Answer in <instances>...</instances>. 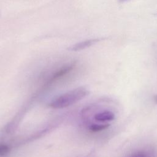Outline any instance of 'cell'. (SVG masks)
Segmentation results:
<instances>
[{
  "label": "cell",
  "instance_id": "1",
  "mask_svg": "<svg viewBox=\"0 0 157 157\" xmlns=\"http://www.w3.org/2000/svg\"><path fill=\"white\" fill-rule=\"evenodd\" d=\"M89 93V91L86 88L80 86L60 95L51 102L49 105L57 109L66 108L82 100Z\"/></svg>",
  "mask_w": 157,
  "mask_h": 157
},
{
  "label": "cell",
  "instance_id": "2",
  "mask_svg": "<svg viewBox=\"0 0 157 157\" xmlns=\"http://www.w3.org/2000/svg\"><path fill=\"white\" fill-rule=\"evenodd\" d=\"M98 41H99V39H93L84 40L73 45L72 47H71L69 48V50L71 51H80L94 45Z\"/></svg>",
  "mask_w": 157,
  "mask_h": 157
},
{
  "label": "cell",
  "instance_id": "3",
  "mask_svg": "<svg viewBox=\"0 0 157 157\" xmlns=\"http://www.w3.org/2000/svg\"><path fill=\"white\" fill-rule=\"evenodd\" d=\"M94 120L99 122H106L113 120L115 118L114 113L109 110H105L94 115Z\"/></svg>",
  "mask_w": 157,
  "mask_h": 157
},
{
  "label": "cell",
  "instance_id": "4",
  "mask_svg": "<svg viewBox=\"0 0 157 157\" xmlns=\"http://www.w3.org/2000/svg\"><path fill=\"white\" fill-rule=\"evenodd\" d=\"M74 67V65L73 64H69V65H67V66H65L64 67H63L62 68H61L59 71H58L52 77L51 80H55L56 78H58L64 75H65L66 74L68 73L69 72H70L72 68Z\"/></svg>",
  "mask_w": 157,
  "mask_h": 157
},
{
  "label": "cell",
  "instance_id": "5",
  "mask_svg": "<svg viewBox=\"0 0 157 157\" xmlns=\"http://www.w3.org/2000/svg\"><path fill=\"white\" fill-rule=\"evenodd\" d=\"M110 126L109 123H102V124H92L90 126V130L93 132H98L104 130Z\"/></svg>",
  "mask_w": 157,
  "mask_h": 157
},
{
  "label": "cell",
  "instance_id": "6",
  "mask_svg": "<svg viewBox=\"0 0 157 157\" xmlns=\"http://www.w3.org/2000/svg\"><path fill=\"white\" fill-rule=\"evenodd\" d=\"M9 146L4 144H0V157H6L9 153Z\"/></svg>",
  "mask_w": 157,
  "mask_h": 157
},
{
  "label": "cell",
  "instance_id": "7",
  "mask_svg": "<svg viewBox=\"0 0 157 157\" xmlns=\"http://www.w3.org/2000/svg\"><path fill=\"white\" fill-rule=\"evenodd\" d=\"M129 157H148L146 152L144 151H138L134 153Z\"/></svg>",
  "mask_w": 157,
  "mask_h": 157
},
{
  "label": "cell",
  "instance_id": "8",
  "mask_svg": "<svg viewBox=\"0 0 157 157\" xmlns=\"http://www.w3.org/2000/svg\"><path fill=\"white\" fill-rule=\"evenodd\" d=\"M131 1V0H118V1L120 2H121V3L125 2H128V1Z\"/></svg>",
  "mask_w": 157,
  "mask_h": 157
},
{
  "label": "cell",
  "instance_id": "9",
  "mask_svg": "<svg viewBox=\"0 0 157 157\" xmlns=\"http://www.w3.org/2000/svg\"><path fill=\"white\" fill-rule=\"evenodd\" d=\"M154 101H155V102L157 104V94L154 96Z\"/></svg>",
  "mask_w": 157,
  "mask_h": 157
}]
</instances>
